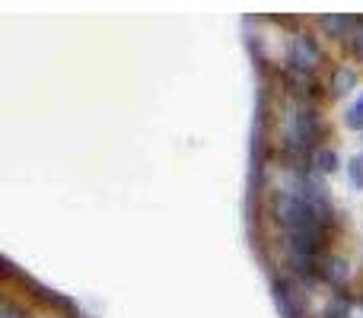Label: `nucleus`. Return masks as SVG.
Masks as SVG:
<instances>
[{"label": "nucleus", "mask_w": 363, "mask_h": 318, "mask_svg": "<svg viewBox=\"0 0 363 318\" xmlns=\"http://www.w3.org/2000/svg\"><path fill=\"white\" fill-rule=\"evenodd\" d=\"M322 64V51L319 45L309 35H294L287 45V76L294 83H306L309 74Z\"/></svg>", "instance_id": "obj_1"}, {"label": "nucleus", "mask_w": 363, "mask_h": 318, "mask_svg": "<svg viewBox=\"0 0 363 318\" xmlns=\"http://www.w3.org/2000/svg\"><path fill=\"white\" fill-rule=\"evenodd\" d=\"M277 306L284 309V315L287 318H300L303 309H306V293H300L296 290V280H290V277H284V280H277Z\"/></svg>", "instance_id": "obj_2"}, {"label": "nucleus", "mask_w": 363, "mask_h": 318, "mask_svg": "<svg viewBox=\"0 0 363 318\" xmlns=\"http://www.w3.org/2000/svg\"><path fill=\"white\" fill-rule=\"evenodd\" d=\"M319 274L325 277V280L332 283V287H345V283L351 280V268H347V261H345V258H338V255L322 258Z\"/></svg>", "instance_id": "obj_3"}, {"label": "nucleus", "mask_w": 363, "mask_h": 318, "mask_svg": "<svg viewBox=\"0 0 363 318\" xmlns=\"http://www.w3.org/2000/svg\"><path fill=\"white\" fill-rule=\"evenodd\" d=\"M335 166H338V157H335L328 147H319V150L313 153V159H309V172L322 175V178H325L328 172H335Z\"/></svg>", "instance_id": "obj_4"}, {"label": "nucleus", "mask_w": 363, "mask_h": 318, "mask_svg": "<svg viewBox=\"0 0 363 318\" xmlns=\"http://www.w3.org/2000/svg\"><path fill=\"white\" fill-rule=\"evenodd\" d=\"M332 89L335 93H347V89H357V74L351 67H338L332 76Z\"/></svg>", "instance_id": "obj_5"}, {"label": "nucleus", "mask_w": 363, "mask_h": 318, "mask_svg": "<svg viewBox=\"0 0 363 318\" xmlns=\"http://www.w3.org/2000/svg\"><path fill=\"white\" fill-rule=\"evenodd\" d=\"M347 127H357V131H363V93L357 96V102L347 108Z\"/></svg>", "instance_id": "obj_6"}, {"label": "nucleus", "mask_w": 363, "mask_h": 318, "mask_svg": "<svg viewBox=\"0 0 363 318\" xmlns=\"http://www.w3.org/2000/svg\"><path fill=\"white\" fill-rule=\"evenodd\" d=\"M347 175H351L354 185L363 188V159H351V169H347Z\"/></svg>", "instance_id": "obj_7"}, {"label": "nucleus", "mask_w": 363, "mask_h": 318, "mask_svg": "<svg viewBox=\"0 0 363 318\" xmlns=\"http://www.w3.org/2000/svg\"><path fill=\"white\" fill-rule=\"evenodd\" d=\"M345 318H363V302H357V306L351 302V309H347V315H345Z\"/></svg>", "instance_id": "obj_8"}, {"label": "nucleus", "mask_w": 363, "mask_h": 318, "mask_svg": "<svg viewBox=\"0 0 363 318\" xmlns=\"http://www.w3.org/2000/svg\"><path fill=\"white\" fill-rule=\"evenodd\" d=\"M4 318H19V315H16V309L13 306H4Z\"/></svg>", "instance_id": "obj_9"}]
</instances>
